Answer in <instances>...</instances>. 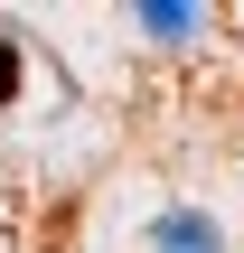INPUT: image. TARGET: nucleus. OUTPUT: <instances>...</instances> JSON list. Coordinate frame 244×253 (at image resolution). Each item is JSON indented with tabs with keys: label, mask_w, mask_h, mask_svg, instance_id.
<instances>
[{
	"label": "nucleus",
	"mask_w": 244,
	"mask_h": 253,
	"mask_svg": "<svg viewBox=\"0 0 244 253\" xmlns=\"http://www.w3.org/2000/svg\"><path fill=\"white\" fill-rule=\"evenodd\" d=\"M150 244H160V253H226L197 207H160V216H150Z\"/></svg>",
	"instance_id": "f257e3e1"
},
{
	"label": "nucleus",
	"mask_w": 244,
	"mask_h": 253,
	"mask_svg": "<svg viewBox=\"0 0 244 253\" xmlns=\"http://www.w3.org/2000/svg\"><path fill=\"white\" fill-rule=\"evenodd\" d=\"M132 19H141V38H160V47H188V38H197V19H207V9H188V0H141V9H132Z\"/></svg>",
	"instance_id": "f03ea898"
},
{
	"label": "nucleus",
	"mask_w": 244,
	"mask_h": 253,
	"mask_svg": "<svg viewBox=\"0 0 244 253\" xmlns=\"http://www.w3.org/2000/svg\"><path fill=\"white\" fill-rule=\"evenodd\" d=\"M9 94H19V47L0 38V103H9Z\"/></svg>",
	"instance_id": "7ed1b4c3"
}]
</instances>
